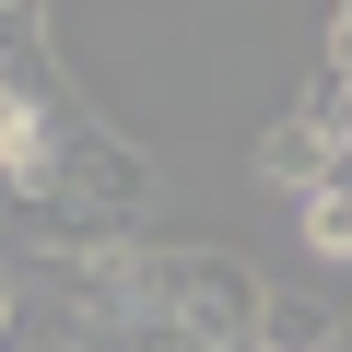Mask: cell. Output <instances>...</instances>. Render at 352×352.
I'll return each instance as SVG.
<instances>
[{"label":"cell","instance_id":"7a4b0ae2","mask_svg":"<svg viewBox=\"0 0 352 352\" xmlns=\"http://www.w3.org/2000/svg\"><path fill=\"white\" fill-rule=\"evenodd\" d=\"M329 71H340V82H352V12H340V24H329Z\"/></svg>","mask_w":352,"mask_h":352},{"label":"cell","instance_id":"6da1fadb","mask_svg":"<svg viewBox=\"0 0 352 352\" xmlns=\"http://www.w3.org/2000/svg\"><path fill=\"white\" fill-rule=\"evenodd\" d=\"M294 212H305V247H317V258H352V164H340V176H317Z\"/></svg>","mask_w":352,"mask_h":352}]
</instances>
